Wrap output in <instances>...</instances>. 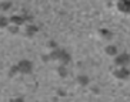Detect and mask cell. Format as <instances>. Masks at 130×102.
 <instances>
[{"instance_id":"obj_2","label":"cell","mask_w":130,"mask_h":102,"mask_svg":"<svg viewBox=\"0 0 130 102\" xmlns=\"http://www.w3.org/2000/svg\"><path fill=\"white\" fill-rule=\"evenodd\" d=\"M10 24H13V26H22V24H23L24 23V17H22V16H17V14H14V16H12V17H10Z\"/></svg>"},{"instance_id":"obj_4","label":"cell","mask_w":130,"mask_h":102,"mask_svg":"<svg viewBox=\"0 0 130 102\" xmlns=\"http://www.w3.org/2000/svg\"><path fill=\"white\" fill-rule=\"evenodd\" d=\"M10 26V20L4 16H0V28H7Z\"/></svg>"},{"instance_id":"obj_3","label":"cell","mask_w":130,"mask_h":102,"mask_svg":"<svg viewBox=\"0 0 130 102\" xmlns=\"http://www.w3.org/2000/svg\"><path fill=\"white\" fill-rule=\"evenodd\" d=\"M12 9V2L10 0H2L0 2V10L2 11H7Z\"/></svg>"},{"instance_id":"obj_6","label":"cell","mask_w":130,"mask_h":102,"mask_svg":"<svg viewBox=\"0 0 130 102\" xmlns=\"http://www.w3.org/2000/svg\"><path fill=\"white\" fill-rule=\"evenodd\" d=\"M36 30H37L36 27H33V26H27V28H26V33L29 34V36H31V33H33V31H36Z\"/></svg>"},{"instance_id":"obj_5","label":"cell","mask_w":130,"mask_h":102,"mask_svg":"<svg viewBox=\"0 0 130 102\" xmlns=\"http://www.w3.org/2000/svg\"><path fill=\"white\" fill-rule=\"evenodd\" d=\"M7 28H9V31H10L12 34H16L17 31H19V27H17V26H13V24H10Z\"/></svg>"},{"instance_id":"obj_1","label":"cell","mask_w":130,"mask_h":102,"mask_svg":"<svg viewBox=\"0 0 130 102\" xmlns=\"http://www.w3.org/2000/svg\"><path fill=\"white\" fill-rule=\"evenodd\" d=\"M31 68H33V65H31V62L29 60H22L17 64V70L22 74H29V72H31Z\"/></svg>"}]
</instances>
